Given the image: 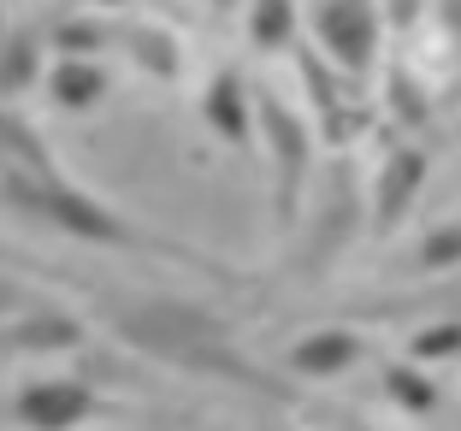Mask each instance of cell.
Masks as SVG:
<instances>
[{
	"label": "cell",
	"mask_w": 461,
	"mask_h": 431,
	"mask_svg": "<svg viewBox=\"0 0 461 431\" xmlns=\"http://www.w3.org/2000/svg\"><path fill=\"white\" fill-rule=\"evenodd\" d=\"M0 195H6L18 213L66 230V237H77V243H101V248H131L136 243V230L124 225L113 207H101L95 195H83L77 184H66V177H36V172L6 166V172H0Z\"/></svg>",
	"instance_id": "6da1fadb"
},
{
	"label": "cell",
	"mask_w": 461,
	"mask_h": 431,
	"mask_svg": "<svg viewBox=\"0 0 461 431\" xmlns=\"http://www.w3.org/2000/svg\"><path fill=\"white\" fill-rule=\"evenodd\" d=\"M313 41L338 66V77H361L379 59L384 13L379 0H313Z\"/></svg>",
	"instance_id": "7a4b0ae2"
},
{
	"label": "cell",
	"mask_w": 461,
	"mask_h": 431,
	"mask_svg": "<svg viewBox=\"0 0 461 431\" xmlns=\"http://www.w3.org/2000/svg\"><path fill=\"white\" fill-rule=\"evenodd\" d=\"M255 119H260V136H267V148H272V172H278V225H296L302 177H308V160H313L308 119L296 107H285L272 89H255Z\"/></svg>",
	"instance_id": "3957f363"
},
{
	"label": "cell",
	"mask_w": 461,
	"mask_h": 431,
	"mask_svg": "<svg viewBox=\"0 0 461 431\" xmlns=\"http://www.w3.org/2000/svg\"><path fill=\"white\" fill-rule=\"evenodd\" d=\"M89 414H95V396L77 378H36L13 396V419L24 431H77Z\"/></svg>",
	"instance_id": "277c9868"
},
{
	"label": "cell",
	"mask_w": 461,
	"mask_h": 431,
	"mask_svg": "<svg viewBox=\"0 0 461 431\" xmlns=\"http://www.w3.org/2000/svg\"><path fill=\"white\" fill-rule=\"evenodd\" d=\"M420 189H426V154L420 148H391L384 166H379V184H373V230L391 237V230L414 213Z\"/></svg>",
	"instance_id": "5b68a950"
},
{
	"label": "cell",
	"mask_w": 461,
	"mask_h": 431,
	"mask_svg": "<svg viewBox=\"0 0 461 431\" xmlns=\"http://www.w3.org/2000/svg\"><path fill=\"white\" fill-rule=\"evenodd\" d=\"M202 119L225 148H249V142H255V124H260L255 119V89H249L237 71H219L202 89Z\"/></svg>",
	"instance_id": "8992f818"
},
{
	"label": "cell",
	"mask_w": 461,
	"mask_h": 431,
	"mask_svg": "<svg viewBox=\"0 0 461 431\" xmlns=\"http://www.w3.org/2000/svg\"><path fill=\"white\" fill-rule=\"evenodd\" d=\"M355 361H361V337L343 331V325H331V331H308V337H296L290 355H285V366L296 378H338V373H349Z\"/></svg>",
	"instance_id": "52a82bcc"
},
{
	"label": "cell",
	"mask_w": 461,
	"mask_h": 431,
	"mask_svg": "<svg viewBox=\"0 0 461 431\" xmlns=\"http://www.w3.org/2000/svg\"><path fill=\"white\" fill-rule=\"evenodd\" d=\"M77 343H83V325L71 319V313L36 308V313H24V319L0 337V349L6 355H66V349H77Z\"/></svg>",
	"instance_id": "ba28073f"
},
{
	"label": "cell",
	"mask_w": 461,
	"mask_h": 431,
	"mask_svg": "<svg viewBox=\"0 0 461 431\" xmlns=\"http://www.w3.org/2000/svg\"><path fill=\"white\" fill-rule=\"evenodd\" d=\"M48 94H54V107L66 112H89L107 94V66L89 54H59L54 66H48Z\"/></svg>",
	"instance_id": "9c48e42d"
},
{
	"label": "cell",
	"mask_w": 461,
	"mask_h": 431,
	"mask_svg": "<svg viewBox=\"0 0 461 431\" xmlns=\"http://www.w3.org/2000/svg\"><path fill=\"white\" fill-rule=\"evenodd\" d=\"M36 83H48V66H41V36L36 30H6L0 41V101H18Z\"/></svg>",
	"instance_id": "30bf717a"
},
{
	"label": "cell",
	"mask_w": 461,
	"mask_h": 431,
	"mask_svg": "<svg viewBox=\"0 0 461 431\" xmlns=\"http://www.w3.org/2000/svg\"><path fill=\"white\" fill-rule=\"evenodd\" d=\"M124 54L136 59V71H149L160 83H177V71H184V48L160 24H124Z\"/></svg>",
	"instance_id": "8fae6325"
},
{
	"label": "cell",
	"mask_w": 461,
	"mask_h": 431,
	"mask_svg": "<svg viewBox=\"0 0 461 431\" xmlns=\"http://www.w3.org/2000/svg\"><path fill=\"white\" fill-rule=\"evenodd\" d=\"M296 0H249V41L255 54H285L296 48Z\"/></svg>",
	"instance_id": "7c38bea8"
},
{
	"label": "cell",
	"mask_w": 461,
	"mask_h": 431,
	"mask_svg": "<svg viewBox=\"0 0 461 431\" xmlns=\"http://www.w3.org/2000/svg\"><path fill=\"white\" fill-rule=\"evenodd\" d=\"M0 154L18 166V172H36V177H59L54 172V154H48V142H41L36 130H30L18 112L0 107Z\"/></svg>",
	"instance_id": "4fadbf2b"
},
{
	"label": "cell",
	"mask_w": 461,
	"mask_h": 431,
	"mask_svg": "<svg viewBox=\"0 0 461 431\" xmlns=\"http://www.w3.org/2000/svg\"><path fill=\"white\" fill-rule=\"evenodd\" d=\"M384 391H391L396 408H408V414H432V408L444 402L420 361H391V366H384Z\"/></svg>",
	"instance_id": "5bb4252c"
},
{
	"label": "cell",
	"mask_w": 461,
	"mask_h": 431,
	"mask_svg": "<svg viewBox=\"0 0 461 431\" xmlns=\"http://www.w3.org/2000/svg\"><path fill=\"white\" fill-rule=\"evenodd\" d=\"M456 355H461V319H438V325H426V331L408 337V361H420V366L456 361Z\"/></svg>",
	"instance_id": "9a60e30c"
},
{
	"label": "cell",
	"mask_w": 461,
	"mask_h": 431,
	"mask_svg": "<svg viewBox=\"0 0 461 431\" xmlns=\"http://www.w3.org/2000/svg\"><path fill=\"white\" fill-rule=\"evenodd\" d=\"M107 36H113V30L95 24V18H71V24L54 30V48H59V54H89V59H95L101 48H107Z\"/></svg>",
	"instance_id": "2e32d148"
},
{
	"label": "cell",
	"mask_w": 461,
	"mask_h": 431,
	"mask_svg": "<svg viewBox=\"0 0 461 431\" xmlns=\"http://www.w3.org/2000/svg\"><path fill=\"white\" fill-rule=\"evenodd\" d=\"M461 266V225H438L420 243V272H449Z\"/></svg>",
	"instance_id": "e0dca14e"
},
{
	"label": "cell",
	"mask_w": 461,
	"mask_h": 431,
	"mask_svg": "<svg viewBox=\"0 0 461 431\" xmlns=\"http://www.w3.org/2000/svg\"><path fill=\"white\" fill-rule=\"evenodd\" d=\"M391 107H396V119H402V124H426V94L414 89V77H408L402 66L391 71Z\"/></svg>",
	"instance_id": "ac0fdd59"
},
{
	"label": "cell",
	"mask_w": 461,
	"mask_h": 431,
	"mask_svg": "<svg viewBox=\"0 0 461 431\" xmlns=\"http://www.w3.org/2000/svg\"><path fill=\"white\" fill-rule=\"evenodd\" d=\"M414 13H420V0H391V24H396V30L414 24Z\"/></svg>",
	"instance_id": "d6986e66"
},
{
	"label": "cell",
	"mask_w": 461,
	"mask_h": 431,
	"mask_svg": "<svg viewBox=\"0 0 461 431\" xmlns=\"http://www.w3.org/2000/svg\"><path fill=\"white\" fill-rule=\"evenodd\" d=\"M444 24H449V36H456V48H461V0H444Z\"/></svg>",
	"instance_id": "ffe728a7"
},
{
	"label": "cell",
	"mask_w": 461,
	"mask_h": 431,
	"mask_svg": "<svg viewBox=\"0 0 461 431\" xmlns=\"http://www.w3.org/2000/svg\"><path fill=\"white\" fill-rule=\"evenodd\" d=\"M18 308V290H13V283H0V313H13Z\"/></svg>",
	"instance_id": "44dd1931"
},
{
	"label": "cell",
	"mask_w": 461,
	"mask_h": 431,
	"mask_svg": "<svg viewBox=\"0 0 461 431\" xmlns=\"http://www.w3.org/2000/svg\"><path fill=\"white\" fill-rule=\"evenodd\" d=\"M89 6H131V0H89Z\"/></svg>",
	"instance_id": "7402d4cb"
},
{
	"label": "cell",
	"mask_w": 461,
	"mask_h": 431,
	"mask_svg": "<svg viewBox=\"0 0 461 431\" xmlns=\"http://www.w3.org/2000/svg\"><path fill=\"white\" fill-rule=\"evenodd\" d=\"M0 41H6V24H0Z\"/></svg>",
	"instance_id": "603a6c76"
}]
</instances>
